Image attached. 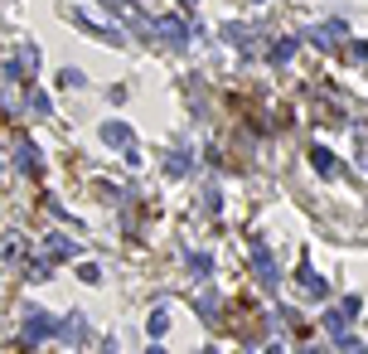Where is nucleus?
Instances as JSON below:
<instances>
[{
    "instance_id": "1",
    "label": "nucleus",
    "mask_w": 368,
    "mask_h": 354,
    "mask_svg": "<svg viewBox=\"0 0 368 354\" xmlns=\"http://www.w3.org/2000/svg\"><path fill=\"white\" fill-rule=\"evenodd\" d=\"M310 354H320V350H310Z\"/></svg>"
}]
</instances>
